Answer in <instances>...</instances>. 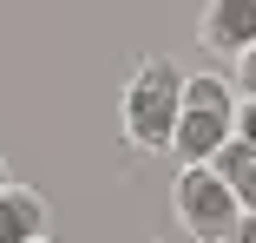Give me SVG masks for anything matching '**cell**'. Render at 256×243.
Instances as JSON below:
<instances>
[{
    "label": "cell",
    "mask_w": 256,
    "mask_h": 243,
    "mask_svg": "<svg viewBox=\"0 0 256 243\" xmlns=\"http://www.w3.org/2000/svg\"><path fill=\"white\" fill-rule=\"evenodd\" d=\"M184 66L178 60H144L132 79H125V138L138 144V152H178V118H184Z\"/></svg>",
    "instance_id": "cell-1"
},
{
    "label": "cell",
    "mask_w": 256,
    "mask_h": 243,
    "mask_svg": "<svg viewBox=\"0 0 256 243\" xmlns=\"http://www.w3.org/2000/svg\"><path fill=\"white\" fill-rule=\"evenodd\" d=\"M236 86L217 72H197L184 86V118H178V164H210L236 138Z\"/></svg>",
    "instance_id": "cell-2"
},
{
    "label": "cell",
    "mask_w": 256,
    "mask_h": 243,
    "mask_svg": "<svg viewBox=\"0 0 256 243\" xmlns=\"http://www.w3.org/2000/svg\"><path fill=\"white\" fill-rule=\"evenodd\" d=\"M171 204H178V224L190 230V243H230L236 224L250 217L243 198L230 190V178H224L217 164H178Z\"/></svg>",
    "instance_id": "cell-3"
},
{
    "label": "cell",
    "mask_w": 256,
    "mask_h": 243,
    "mask_svg": "<svg viewBox=\"0 0 256 243\" xmlns=\"http://www.w3.org/2000/svg\"><path fill=\"white\" fill-rule=\"evenodd\" d=\"M197 40L210 46L217 60H243L256 46V0H204Z\"/></svg>",
    "instance_id": "cell-4"
},
{
    "label": "cell",
    "mask_w": 256,
    "mask_h": 243,
    "mask_svg": "<svg viewBox=\"0 0 256 243\" xmlns=\"http://www.w3.org/2000/svg\"><path fill=\"white\" fill-rule=\"evenodd\" d=\"M46 236V198L26 184L0 190V243H40Z\"/></svg>",
    "instance_id": "cell-5"
},
{
    "label": "cell",
    "mask_w": 256,
    "mask_h": 243,
    "mask_svg": "<svg viewBox=\"0 0 256 243\" xmlns=\"http://www.w3.org/2000/svg\"><path fill=\"white\" fill-rule=\"evenodd\" d=\"M210 164L230 178V190L243 198V210L256 217V144H250V138H230V144H224V152H217Z\"/></svg>",
    "instance_id": "cell-6"
},
{
    "label": "cell",
    "mask_w": 256,
    "mask_h": 243,
    "mask_svg": "<svg viewBox=\"0 0 256 243\" xmlns=\"http://www.w3.org/2000/svg\"><path fill=\"white\" fill-rule=\"evenodd\" d=\"M230 66H236V92H243V99H256V46H250L243 60H230Z\"/></svg>",
    "instance_id": "cell-7"
},
{
    "label": "cell",
    "mask_w": 256,
    "mask_h": 243,
    "mask_svg": "<svg viewBox=\"0 0 256 243\" xmlns=\"http://www.w3.org/2000/svg\"><path fill=\"white\" fill-rule=\"evenodd\" d=\"M236 138L256 144V99H243V112H236Z\"/></svg>",
    "instance_id": "cell-8"
},
{
    "label": "cell",
    "mask_w": 256,
    "mask_h": 243,
    "mask_svg": "<svg viewBox=\"0 0 256 243\" xmlns=\"http://www.w3.org/2000/svg\"><path fill=\"white\" fill-rule=\"evenodd\" d=\"M230 243H256V217H243V224H236V236H230Z\"/></svg>",
    "instance_id": "cell-9"
},
{
    "label": "cell",
    "mask_w": 256,
    "mask_h": 243,
    "mask_svg": "<svg viewBox=\"0 0 256 243\" xmlns=\"http://www.w3.org/2000/svg\"><path fill=\"white\" fill-rule=\"evenodd\" d=\"M7 184H14V178H7V164H0V190H7Z\"/></svg>",
    "instance_id": "cell-10"
},
{
    "label": "cell",
    "mask_w": 256,
    "mask_h": 243,
    "mask_svg": "<svg viewBox=\"0 0 256 243\" xmlns=\"http://www.w3.org/2000/svg\"><path fill=\"white\" fill-rule=\"evenodd\" d=\"M40 243H53V236H40Z\"/></svg>",
    "instance_id": "cell-11"
}]
</instances>
